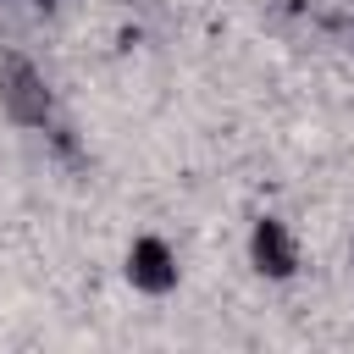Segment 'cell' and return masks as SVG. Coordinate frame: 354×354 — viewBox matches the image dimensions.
Here are the masks:
<instances>
[{
  "mask_svg": "<svg viewBox=\"0 0 354 354\" xmlns=\"http://www.w3.org/2000/svg\"><path fill=\"white\" fill-rule=\"evenodd\" d=\"M238 249H243L249 277L266 282V288H293V282H304V271H310V243H304L299 221L282 216V210H254V216L243 221Z\"/></svg>",
  "mask_w": 354,
  "mask_h": 354,
  "instance_id": "3",
  "label": "cell"
},
{
  "mask_svg": "<svg viewBox=\"0 0 354 354\" xmlns=\"http://www.w3.org/2000/svg\"><path fill=\"white\" fill-rule=\"evenodd\" d=\"M28 6H39V11H50V6H61V0H28Z\"/></svg>",
  "mask_w": 354,
  "mask_h": 354,
  "instance_id": "4",
  "label": "cell"
},
{
  "mask_svg": "<svg viewBox=\"0 0 354 354\" xmlns=\"http://www.w3.org/2000/svg\"><path fill=\"white\" fill-rule=\"evenodd\" d=\"M0 122L22 138H44L61 122V88L50 66L22 44L0 50Z\"/></svg>",
  "mask_w": 354,
  "mask_h": 354,
  "instance_id": "1",
  "label": "cell"
},
{
  "mask_svg": "<svg viewBox=\"0 0 354 354\" xmlns=\"http://www.w3.org/2000/svg\"><path fill=\"white\" fill-rule=\"evenodd\" d=\"M348 266H354V243H348Z\"/></svg>",
  "mask_w": 354,
  "mask_h": 354,
  "instance_id": "6",
  "label": "cell"
},
{
  "mask_svg": "<svg viewBox=\"0 0 354 354\" xmlns=\"http://www.w3.org/2000/svg\"><path fill=\"white\" fill-rule=\"evenodd\" d=\"M348 22H354V0H348Z\"/></svg>",
  "mask_w": 354,
  "mask_h": 354,
  "instance_id": "5",
  "label": "cell"
},
{
  "mask_svg": "<svg viewBox=\"0 0 354 354\" xmlns=\"http://www.w3.org/2000/svg\"><path fill=\"white\" fill-rule=\"evenodd\" d=\"M116 277L133 299L144 304H166L183 293L188 282V260H183V243L160 227H133L122 238V254H116Z\"/></svg>",
  "mask_w": 354,
  "mask_h": 354,
  "instance_id": "2",
  "label": "cell"
}]
</instances>
